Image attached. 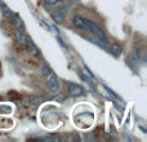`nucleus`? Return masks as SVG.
<instances>
[{
  "label": "nucleus",
  "mask_w": 147,
  "mask_h": 142,
  "mask_svg": "<svg viewBox=\"0 0 147 142\" xmlns=\"http://www.w3.org/2000/svg\"><path fill=\"white\" fill-rule=\"evenodd\" d=\"M43 74L47 78V85H48V89L51 93L56 94L59 92V88H61V83H59V79L56 74L53 72V70L51 69L48 64L43 65Z\"/></svg>",
  "instance_id": "obj_1"
},
{
  "label": "nucleus",
  "mask_w": 147,
  "mask_h": 142,
  "mask_svg": "<svg viewBox=\"0 0 147 142\" xmlns=\"http://www.w3.org/2000/svg\"><path fill=\"white\" fill-rule=\"evenodd\" d=\"M67 92L71 97H80V96H84L85 94V91L81 85L76 83H69L67 84Z\"/></svg>",
  "instance_id": "obj_2"
},
{
  "label": "nucleus",
  "mask_w": 147,
  "mask_h": 142,
  "mask_svg": "<svg viewBox=\"0 0 147 142\" xmlns=\"http://www.w3.org/2000/svg\"><path fill=\"white\" fill-rule=\"evenodd\" d=\"M72 23L75 25V27H78L79 30H85L88 28L89 25V20L88 18H84L81 16H74L72 17Z\"/></svg>",
  "instance_id": "obj_3"
},
{
  "label": "nucleus",
  "mask_w": 147,
  "mask_h": 142,
  "mask_svg": "<svg viewBox=\"0 0 147 142\" xmlns=\"http://www.w3.org/2000/svg\"><path fill=\"white\" fill-rule=\"evenodd\" d=\"M27 40H28V36L25 34V30H18L17 34H16V43H17L20 47L26 48Z\"/></svg>",
  "instance_id": "obj_4"
},
{
  "label": "nucleus",
  "mask_w": 147,
  "mask_h": 142,
  "mask_svg": "<svg viewBox=\"0 0 147 142\" xmlns=\"http://www.w3.org/2000/svg\"><path fill=\"white\" fill-rule=\"evenodd\" d=\"M110 51H111V53L114 54L115 57H120L123 53V47L120 45L119 43H114L110 45Z\"/></svg>",
  "instance_id": "obj_5"
},
{
  "label": "nucleus",
  "mask_w": 147,
  "mask_h": 142,
  "mask_svg": "<svg viewBox=\"0 0 147 142\" xmlns=\"http://www.w3.org/2000/svg\"><path fill=\"white\" fill-rule=\"evenodd\" d=\"M26 48L28 49V52H30L31 54H34V56H38L39 54V49H38V47L34 44V41L31 40L30 38H28V40H27V44H26Z\"/></svg>",
  "instance_id": "obj_6"
},
{
  "label": "nucleus",
  "mask_w": 147,
  "mask_h": 142,
  "mask_svg": "<svg viewBox=\"0 0 147 142\" xmlns=\"http://www.w3.org/2000/svg\"><path fill=\"white\" fill-rule=\"evenodd\" d=\"M52 17H53V20L56 21V22L62 23V22H63L65 16H63V13L59 12V10H54V12H52Z\"/></svg>",
  "instance_id": "obj_7"
},
{
  "label": "nucleus",
  "mask_w": 147,
  "mask_h": 142,
  "mask_svg": "<svg viewBox=\"0 0 147 142\" xmlns=\"http://www.w3.org/2000/svg\"><path fill=\"white\" fill-rule=\"evenodd\" d=\"M1 12H3V16H4L5 18H13V16H14L12 10L4 4H3V7H1Z\"/></svg>",
  "instance_id": "obj_8"
},
{
  "label": "nucleus",
  "mask_w": 147,
  "mask_h": 142,
  "mask_svg": "<svg viewBox=\"0 0 147 142\" xmlns=\"http://www.w3.org/2000/svg\"><path fill=\"white\" fill-rule=\"evenodd\" d=\"M13 17H14V16H13ZM13 22H14V26L18 30H25V25H23V22L21 21L20 17H14L13 18Z\"/></svg>",
  "instance_id": "obj_9"
},
{
  "label": "nucleus",
  "mask_w": 147,
  "mask_h": 142,
  "mask_svg": "<svg viewBox=\"0 0 147 142\" xmlns=\"http://www.w3.org/2000/svg\"><path fill=\"white\" fill-rule=\"evenodd\" d=\"M61 1H63V0H44V3L48 4V5H57V4H59Z\"/></svg>",
  "instance_id": "obj_10"
},
{
  "label": "nucleus",
  "mask_w": 147,
  "mask_h": 142,
  "mask_svg": "<svg viewBox=\"0 0 147 142\" xmlns=\"http://www.w3.org/2000/svg\"><path fill=\"white\" fill-rule=\"evenodd\" d=\"M3 7V3H1V0H0V8H1Z\"/></svg>",
  "instance_id": "obj_11"
}]
</instances>
